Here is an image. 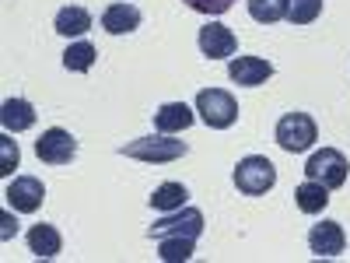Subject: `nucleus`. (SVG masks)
I'll return each instance as SVG.
<instances>
[{
  "label": "nucleus",
  "instance_id": "obj_1",
  "mask_svg": "<svg viewBox=\"0 0 350 263\" xmlns=\"http://www.w3.org/2000/svg\"><path fill=\"white\" fill-rule=\"evenodd\" d=\"M196 112L211 130H228L239 120V102L231 92H224V88H203L196 95Z\"/></svg>",
  "mask_w": 350,
  "mask_h": 263
},
{
  "label": "nucleus",
  "instance_id": "obj_2",
  "mask_svg": "<svg viewBox=\"0 0 350 263\" xmlns=\"http://www.w3.org/2000/svg\"><path fill=\"white\" fill-rule=\"evenodd\" d=\"M273 137H277V144L287 155H301L319 140V127H315V120L308 112H287V116L277 120Z\"/></svg>",
  "mask_w": 350,
  "mask_h": 263
},
{
  "label": "nucleus",
  "instance_id": "obj_3",
  "mask_svg": "<svg viewBox=\"0 0 350 263\" xmlns=\"http://www.w3.org/2000/svg\"><path fill=\"white\" fill-rule=\"evenodd\" d=\"M126 158H137V162H154V165H165V162H179L189 155V144L186 140H172L168 134L161 137H137L123 148Z\"/></svg>",
  "mask_w": 350,
  "mask_h": 263
},
{
  "label": "nucleus",
  "instance_id": "obj_4",
  "mask_svg": "<svg viewBox=\"0 0 350 263\" xmlns=\"http://www.w3.org/2000/svg\"><path fill=\"white\" fill-rule=\"evenodd\" d=\"M235 186L239 193L245 197H262L267 190L277 186V168L270 158H262V155H245L239 165H235Z\"/></svg>",
  "mask_w": 350,
  "mask_h": 263
},
{
  "label": "nucleus",
  "instance_id": "obj_5",
  "mask_svg": "<svg viewBox=\"0 0 350 263\" xmlns=\"http://www.w3.org/2000/svg\"><path fill=\"white\" fill-rule=\"evenodd\" d=\"M347 158L343 151L336 148H323V151H315L308 162H305V179H315V183H323L326 190H340L347 183Z\"/></svg>",
  "mask_w": 350,
  "mask_h": 263
},
{
  "label": "nucleus",
  "instance_id": "obj_6",
  "mask_svg": "<svg viewBox=\"0 0 350 263\" xmlns=\"http://www.w3.org/2000/svg\"><path fill=\"white\" fill-rule=\"evenodd\" d=\"M148 236L158 242L165 236H179V239H200L203 236V214L196 208H179V211H168L158 225H151Z\"/></svg>",
  "mask_w": 350,
  "mask_h": 263
},
{
  "label": "nucleus",
  "instance_id": "obj_7",
  "mask_svg": "<svg viewBox=\"0 0 350 263\" xmlns=\"http://www.w3.org/2000/svg\"><path fill=\"white\" fill-rule=\"evenodd\" d=\"M36 155L46 165H70L77 155V137L64 127H49L39 140H36Z\"/></svg>",
  "mask_w": 350,
  "mask_h": 263
},
{
  "label": "nucleus",
  "instance_id": "obj_8",
  "mask_svg": "<svg viewBox=\"0 0 350 263\" xmlns=\"http://www.w3.org/2000/svg\"><path fill=\"white\" fill-rule=\"evenodd\" d=\"M4 197H8V208H11V211H18V214H32V211L42 208L46 186H42V179H36V175H14Z\"/></svg>",
  "mask_w": 350,
  "mask_h": 263
},
{
  "label": "nucleus",
  "instance_id": "obj_9",
  "mask_svg": "<svg viewBox=\"0 0 350 263\" xmlns=\"http://www.w3.org/2000/svg\"><path fill=\"white\" fill-rule=\"evenodd\" d=\"M196 42H200V53L207 56V60H228V56L239 53L235 32H231L228 25H221V21H207V25H203Z\"/></svg>",
  "mask_w": 350,
  "mask_h": 263
},
{
  "label": "nucleus",
  "instance_id": "obj_10",
  "mask_svg": "<svg viewBox=\"0 0 350 263\" xmlns=\"http://www.w3.org/2000/svg\"><path fill=\"white\" fill-rule=\"evenodd\" d=\"M228 77L242 84V88H259L273 77V64L262 60V56H231L228 64Z\"/></svg>",
  "mask_w": 350,
  "mask_h": 263
},
{
  "label": "nucleus",
  "instance_id": "obj_11",
  "mask_svg": "<svg viewBox=\"0 0 350 263\" xmlns=\"http://www.w3.org/2000/svg\"><path fill=\"white\" fill-rule=\"evenodd\" d=\"M308 249L319 256V260H333V256H340L343 249H347V231H343V225L340 221H323V225H312V231H308Z\"/></svg>",
  "mask_w": 350,
  "mask_h": 263
},
{
  "label": "nucleus",
  "instance_id": "obj_12",
  "mask_svg": "<svg viewBox=\"0 0 350 263\" xmlns=\"http://www.w3.org/2000/svg\"><path fill=\"white\" fill-rule=\"evenodd\" d=\"M102 28L109 36H130L140 28V11L133 4H109L102 11Z\"/></svg>",
  "mask_w": 350,
  "mask_h": 263
},
{
  "label": "nucleus",
  "instance_id": "obj_13",
  "mask_svg": "<svg viewBox=\"0 0 350 263\" xmlns=\"http://www.w3.org/2000/svg\"><path fill=\"white\" fill-rule=\"evenodd\" d=\"M0 123L8 134H21L28 127H36V105L28 99H4L0 105Z\"/></svg>",
  "mask_w": 350,
  "mask_h": 263
},
{
  "label": "nucleus",
  "instance_id": "obj_14",
  "mask_svg": "<svg viewBox=\"0 0 350 263\" xmlns=\"http://www.w3.org/2000/svg\"><path fill=\"white\" fill-rule=\"evenodd\" d=\"M193 127V109L186 102H165L154 109V130L158 134H179Z\"/></svg>",
  "mask_w": 350,
  "mask_h": 263
},
{
  "label": "nucleus",
  "instance_id": "obj_15",
  "mask_svg": "<svg viewBox=\"0 0 350 263\" xmlns=\"http://www.w3.org/2000/svg\"><path fill=\"white\" fill-rule=\"evenodd\" d=\"M25 239H28V249H32L39 260H53V256H60V249H64V239H60V231H56L53 225H32Z\"/></svg>",
  "mask_w": 350,
  "mask_h": 263
},
{
  "label": "nucleus",
  "instance_id": "obj_16",
  "mask_svg": "<svg viewBox=\"0 0 350 263\" xmlns=\"http://www.w3.org/2000/svg\"><path fill=\"white\" fill-rule=\"evenodd\" d=\"M295 203H298L301 214H323L326 203H329V190H326L323 183H315V179H305V183L295 190Z\"/></svg>",
  "mask_w": 350,
  "mask_h": 263
},
{
  "label": "nucleus",
  "instance_id": "obj_17",
  "mask_svg": "<svg viewBox=\"0 0 350 263\" xmlns=\"http://www.w3.org/2000/svg\"><path fill=\"white\" fill-rule=\"evenodd\" d=\"M53 28L60 36H84L88 28H92V14H88L84 8H77V4H70V8H60L56 11V21H53Z\"/></svg>",
  "mask_w": 350,
  "mask_h": 263
},
{
  "label": "nucleus",
  "instance_id": "obj_18",
  "mask_svg": "<svg viewBox=\"0 0 350 263\" xmlns=\"http://www.w3.org/2000/svg\"><path fill=\"white\" fill-rule=\"evenodd\" d=\"M186 200H189V190H186L183 183H161V186L151 193V208L161 211V214H168V211L186 208Z\"/></svg>",
  "mask_w": 350,
  "mask_h": 263
},
{
  "label": "nucleus",
  "instance_id": "obj_19",
  "mask_svg": "<svg viewBox=\"0 0 350 263\" xmlns=\"http://www.w3.org/2000/svg\"><path fill=\"white\" fill-rule=\"evenodd\" d=\"M95 56H98V49L92 46V42H74V46H67V53H64V67L67 71H74V74H84V71H92L95 67Z\"/></svg>",
  "mask_w": 350,
  "mask_h": 263
},
{
  "label": "nucleus",
  "instance_id": "obj_20",
  "mask_svg": "<svg viewBox=\"0 0 350 263\" xmlns=\"http://www.w3.org/2000/svg\"><path fill=\"white\" fill-rule=\"evenodd\" d=\"M193 249H196V239H179V236L158 239V256H161L165 263H183V260L193 256Z\"/></svg>",
  "mask_w": 350,
  "mask_h": 263
},
{
  "label": "nucleus",
  "instance_id": "obj_21",
  "mask_svg": "<svg viewBox=\"0 0 350 263\" xmlns=\"http://www.w3.org/2000/svg\"><path fill=\"white\" fill-rule=\"evenodd\" d=\"M249 14L259 25H273L287 18V0H249Z\"/></svg>",
  "mask_w": 350,
  "mask_h": 263
},
{
  "label": "nucleus",
  "instance_id": "obj_22",
  "mask_svg": "<svg viewBox=\"0 0 350 263\" xmlns=\"http://www.w3.org/2000/svg\"><path fill=\"white\" fill-rule=\"evenodd\" d=\"M323 14V0H287V21L291 25H312Z\"/></svg>",
  "mask_w": 350,
  "mask_h": 263
},
{
  "label": "nucleus",
  "instance_id": "obj_23",
  "mask_svg": "<svg viewBox=\"0 0 350 263\" xmlns=\"http://www.w3.org/2000/svg\"><path fill=\"white\" fill-rule=\"evenodd\" d=\"M18 144L11 140V134H4L0 137V175H11L14 168H18Z\"/></svg>",
  "mask_w": 350,
  "mask_h": 263
},
{
  "label": "nucleus",
  "instance_id": "obj_24",
  "mask_svg": "<svg viewBox=\"0 0 350 263\" xmlns=\"http://www.w3.org/2000/svg\"><path fill=\"white\" fill-rule=\"evenodd\" d=\"M183 4H186V8H193V11H200V14L217 18V14H224V11L235 8V0H183Z\"/></svg>",
  "mask_w": 350,
  "mask_h": 263
},
{
  "label": "nucleus",
  "instance_id": "obj_25",
  "mask_svg": "<svg viewBox=\"0 0 350 263\" xmlns=\"http://www.w3.org/2000/svg\"><path fill=\"white\" fill-rule=\"evenodd\" d=\"M14 228H18V225H14ZM14 228H11V214H4V231H0V236L11 239V231H14Z\"/></svg>",
  "mask_w": 350,
  "mask_h": 263
}]
</instances>
